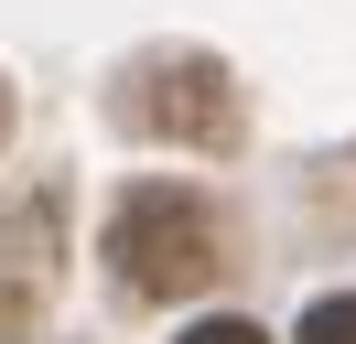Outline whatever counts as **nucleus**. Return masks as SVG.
Returning <instances> with one entry per match:
<instances>
[{
	"mask_svg": "<svg viewBox=\"0 0 356 344\" xmlns=\"http://www.w3.org/2000/svg\"><path fill=\"white\" fill-rule=\"evenodd\" d=\"M184 344H270V334H259V322H238V312H216V322H195Z\"/></svg>",
	"mask_w": 356,
	"mask_h": 344,
	"instance_id": "obj_5",
	"label": "nucleus"
},
{
	"mask_svg": "<svg viewBox=\"0 0 356 344\" xmlns=\"http://www.w3.org/2000/svg\"><path fill=\"white\" fill-rule=\"evenodd\" d=\"M108 269H119L130 301H195L227 269V226L184 183H130L119 215H108Z\"/></svg>",
	"mask_w": 356,
	"mask_h": 344,
	"instance_id": "obj_1",
	"label": "nucleus"
},
{
	"mask_svg": "<svg viewBox=\"0 0 356 344\" xmlns=\"http://www.w3.org/2000/svg\"><path fill=\"white\" fill-rule=\"evenodd\" d=\"M119 119L152 140H184V150H238V86L216 54H152L119 97Z\"/></svg>",
	"mask_w": 356,
	"mask_h": 344,
	"instance_id": "obj_2",
	"label": "nucleus"
},
{
	"mask_svg": "<svg viewBox=\"0 0 356 344\" xmlns=\"http://www.w3.org/2000/svg\"><path fill=\"white\" fill-rule=\"evenodd\" d=\"M0 140H11V97H0Z\"/></svg>",
	"mask_w": 356,
	"mask_h": 344,
	"instance_id": "obj_6",
	"label": "nucleus"
},
{
	"mask_svg": "<svg viewBox=\"0 0 356 344\" xmlns=\"http://www.w3.org/2000/svg\"><path fill=\"white\" fill-rule=\"evenodd\" d=\"M54 237H65V205L54 194H22V205L0 215V269L22 280V291H44L54 280Z\"/></svg>",
	"mask_w": 356,
	"mask_h": 344,
	"instance_id": "obj_3",
	"label": "nucleus"
},
{
	"mask_svg": "<svg viewBox=\"0 0 356 344\" xmlns=\"http://www.w3.org/2000/svg\"><path fill=\"white\" fill-rule=\"evenodd\" d=\"M302 344H356V291L346 301H313V312H302Z\"/></svg>",
	"mask_w": 356,
	"mask_h": 344,
	"instance_id": "obj_4",
	"label": "nucleus"
}]
</instances>
